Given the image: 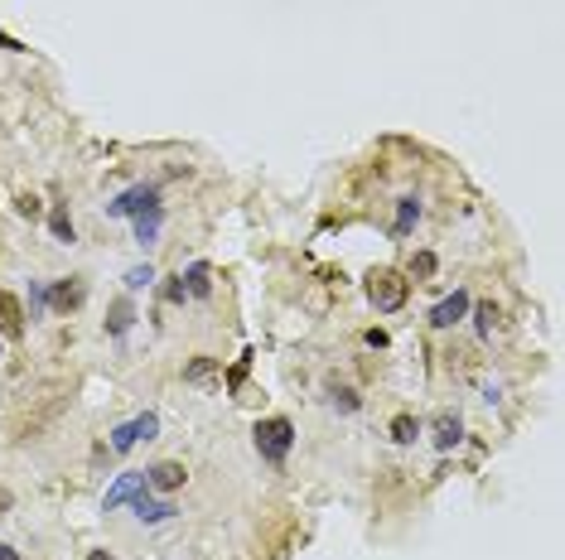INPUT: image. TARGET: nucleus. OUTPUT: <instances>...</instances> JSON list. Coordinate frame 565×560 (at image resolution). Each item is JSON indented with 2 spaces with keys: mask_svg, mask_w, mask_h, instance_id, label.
<instances>
[{
  "mask_svg": "<svg viewBox=\"0 0 565 560\" xmlns=\"http://www.w3.org/2000/svg\"><path fill=\"white\" fill-rule=\"evenodd\" d=\"M131 503H136V517L140 522H170L174 517V503H160V497H131Z\"/></svg>",
  "mask_w": 565,
  "mask_h": 560,
  "instance_id": "f8f14e48",
  "label": "nucleus"
},
{
  "mask_svg": "<svg viewBox=\"0 0 565 560\" xmlns=\"http://www.w3.org/2000/svg\"><path fill=\"white\" fill-rule=\"evenodd\" d=\"M464 439V425H460V415H435V449H454Z\"/></svg>",
  "mask_w": 565,
  "mask_h": 560,
  "instance_id": "9b49d317",
  "label": "nucleus"
},
{
  "mask_svg": "<svg viewBox=\"0 0 565 560\" xmlns=\"http://www.w3.org/2000/svg\"><path fill=\"white\" fill-rule=\"evenodd\" d=\"M184 464H174V459H164V464H155V469H146V488H160V493H174V488H184Z\"/></svg>",
  "mask_w": 565,
  "mask_h": 560,
  "instance_id": "39448f33",
  "label": "nucleus"
},
{
  "mask_svg": "<svg viewBox=\"0 0 565 560\" xmlns=\"http://www.w3.org/2000/svg\"><path fill=\"white\" fill-rule=\"evenodd\" d=\"M179 276H184V290L194 295V300H208V295H213V266H208V261H194V266L179 271Z\"/></svg>",
  "mask_w": 565,
  "mask_h": 560,
  "instance_id": "1a4fd4ad",
  "label": "nucleus"
},
{
  "mask_svg": "<svg viewBox=\"0 0 565 560\" xmlns=\"http://www.w3.org/2000/svg\"><path fill=\"white\" fill-rule=\"evenodd\" d=\"M474 319H478V339H493V324H498V309H493V305H478V309H474Z\"/></svg>",
  "mask_w": 565,
  "mask_h": 560,
  "instance_id": "aec40b11",
  "label": "nucleus"
},
{
  "mask_svg": "<svg viewBox=\"0 0 565 560\" xmlns=\"http://www.w3.org/2000/svg\"><path fill=\"white\" fill-rule=\"evenodd\" d=\"M150 280H155V271H150V266H136V271H126V290H146Z\"/></svg>",
  "mask_w": 565,
  "mask_h": 560,
  "instance_id": "412c9836",
  "label": "nucleus"
},
{
  "mask_svg": "<svg viewBox=\"0 0 565 560\" xmlns=\"http://www.w3.org/2000/svg\"><path fill=\"white\" fill-rule=\"evenodd\" d=\"M416 218H420V198H401V204H396V237H406V232H411L416 228Z\"/></svg>",
  "mask_w": 565,
  "mask_h": 560,
  "instance_id": "dca6fc26",
  "label": "nucleus"
},
{
  "mask_svg": "<svg viewBox=\"0 0 565 560\" xmlns=\"http://www.w3.org/2000/svg\"><path fill=\"white\" fill-rule=\"evenodd\" d=\"M184 276H170V285H164V300H170V305H179V300H184Z\"/></svg>",
  "mask_w": 565,
  "mask_h": 560,
  "instance_id": "4be33fe9",
  "label": "nucleus"
},
{
  "mask_svg": "<svg viewBox=\"0 0 565 560\" xmlns=\"http://www.w3.org/2000/svg\"><path fill=\"white\" fill-rule=\"evenodd\" d=\"M54 309H82V300H88V285H82L78 276H68V280H58L54 285Z\"/></svg>",
  "mask_w": 565,
  "mask_h": 560,
  "instance_id": "9d476101",
  "label": "nucleus"
},
{
  "mask_svg": "<svg viewBox=\"0 0 565 560\" xmlns=\"http://www.w3.org/2000/svg\"><path fill=\"white\" fill-rule=\"evenodd\" d=\"M155 204H160V188H155V184H136V188H126L122 198L106 204V218H140V213L155 208Z\"/></svg>",
  "mask_w": 565,
  "mask_h": 560,
  "instance_id": "7ed1b4c3",
  "label": "nucleus"
},
{
  "mask_svg": "<svg viewBox=\"0 0 565 560\" xmlns=\"http://www.w3.org/2000/svg\"><path fill=\"white\" fill-rule=\"evenodd\" d=\"M131 324H136V305H131L126 295H122V300L112 305V319H106V333H112V339H122V333H126Z\"/></svg>",
  "mask_w": 565,
  "mask_h": 560,
  "instance_id": "ddd939ff",
  "label": "nucleus"
},
{
  "mask_svg": "<svg viewBox=\"0 0 565 560\" xmlns=\"http://www.w3.org/2000/svg\"><path fill=\"white\" fill-rule=\"evenodd\" d=\"M88 560H116V556H112V551H92Z\"/></svg>",
  "mask_w": 565,
  "mask_h": 560,
  "instance_id": "cd10ccee",
  "label": "nucleus"
},
{
  "mask_svg": "<svg viewBox=\"0 0 565 560\" xmlns=\"http://www.w3.org/2000/svg\"><path fill=\"white\" fill-rule=\"evenodd\" d=\"M435 266H440L435 252H416V256H411V276H420V280H430V276H435Z\"/></svg>",
  "mask_w": 565,
  "mask_h": 560,
  "instance_id": "6ab92c4d",
  "label": "nucleus"
},
{
  "mask_svg": "<svg viewBox=\"0 0 565 560\" xmlns=\"http://www.w3.org/2000/svg\"><path fill=\"white\" fill-rule=\"evenodd\" d=\"M155 430H160V421L146 411V415H136V421L116 425V430H112V449H116V455H126V449L140 445V439H155Z\"/></svg>",
  "mask_w": 565,
  "mask_h": 560,
  "instance_id": "20e7f679",
  "label": "nucleus"
},
{
  "mask_svg": "<svg viewBox=\"0 0 565 560\" xmlns=\"http://www.w3.org/2000/svg\"><path fill=\"white\" fill-rule=\"evenodd\" d=\"M140 493H146V473H122V479L106 488V503H102V507L112 512V507L131 503V497H140Z\"/></svg>",
  "mask_w": 565,
  "mask_h": 560,
  "instance_id": "0eeeda50",
  "label": "nucleus"
},
{
  "mask_svg": "<svg viewBox=\"0 0 565 560\" xmlns=\"http://www.w3.org/2000/svg\"><path fill=\"white\" fill-rule=\"evenodd\" d=\"M0 333H5V339H20V333H25V309H20V300L10 290H0Z\"/></svg>",
  "mask_w": 565,
  "mask_h": 560,
  "instance_id": "6e6552de",
  "label": "nucleus"
},
{
  "mask_svg": "<svg viewBox=\"0 0 565 560\" xmlns=\"http://www.w3.org/2000/svg\"><path fill=\"white\" fill-rule=\"evenodd\" d=\"M406 295H411V280H401V271H372V276H367V300L377 305L382 314L401 309Z\"/></svg>",
  "mask_w": 565,
  "mask_h": 560,
  "instance_id": "f03ea898",
  "label": "nucleus"
},
{
  "mask_svg": "<svg viewBox=\"0 0 565 560\" xmlns=\"http://www.w3.org/2000/svg\"><path fill=\"white\" fill-rule=\"evenodd\" d=\"M333 406H339V411H358V397H353V391H333Z\"/></svg>",
  "mask_w": 565,
  "mask_h": 560,
  "instance_id": "5701e85b",
  "label": "nucleus"
},
{
  "mask_svg": "<svg viewBox=\"0 0 565 560\" xmlns=\"http://www.w3.org/2000/svg\"><path fill=\"white\" fill-rule=\"evenodd\" d=\"M20 213H25V218H39V198L34 194H20V204H15Z\"/></svg>",
  "mask_w": 565,
  "mask_h": 560,
  "instance_id": "b1692460",
  "label": "nucleus"
},
{
  "mask_svg": "<svg viewBox=\"0 0 565 560\" xmlns=\"http://www.w3.org/2000/svg\"><path fill=\"white\" fill-rule=\"evenodd\" d=\"M160 222H164V208H160V204L146 208V213L136 218V242H140V247H150V242H155V232H160Z\"/></svg>",
  "mask_w": 565,
  "mask_h": 560,
  "instance_id": "4468645a",
  "label": "nucleus"
},
{
  "mask_svg": "<svg viewBox=\"0 0 565 560\" xmlns=\"http://www.w3.org/2000/svg\"><path fill=\"white\" fill-rule=\"evenodd\" d=\"M416 435H420V425L411 421V415H396V421H392V439H396V445H411Z\"/></svg>",
  "mask_w": 565,
  "mask_h": 560,
  "instance_id": "a211bd4d",
  "label": "nucleus"
},
{
  "mask_svg": "<svg viewBox=\"0 0 565 560\" xmlns=\"http://www.w3.org/2000/svg\"><path fill=\"white\" fill-rule=\"evenodd\" d=\"M0 49H15V54H20V49H25V44H20V39H10V34L0 29Z\"/></svg>",
  "mask_w": 565,
  "mask_h": 560,
  "instance_id": "393cba45",
  "label": "nucleus"
},
{
  "mask_svg": "<svg viewBox=\"0 0 565 560\" xmlns=\"http://www.w3.org/2000/svg\"><path fill=\"white\" fill-rule=\"evenodd\" d=\"M251 445H257V455L266 464L281 469L285 455H291V445H295V425L285 421V415H266V421H257V430H251Z\"/></svg>",
  "mask_w": 565,
  "mask_h": 560,
  "instance_id": "f257e3e1",
  "label": "nucleus"
},
{
  "mask_svg": "<svg viewBox=\"0 0 565 560\" xmlns=\"http://www.w3.org/2000/svg\"><path fill=\"white\" fill-rule=\"evenodd\" d=\"M10 503H15V497H10L5 488H0V517H5V512H10Z\"/></svg>",
  "mask_w": 565,
  "mask_h": 560,
  "instance_id": "a878e982",
  "label": "nucleus"
},
{
  "mask_svg": "<svg viewBox=\"0 0 565 560\" xmlns=\"http://www.w3.org/2000/svg\"><path fill=\"white\" fill-rule=\"evenodd\" d=\"M213 372H218V357H194V363L184 367V382H194V387H198V382H208Z\"/></svg>",
  "mask_w": 565,
  "mask_h": 560,
  "instance_id": "f3484780",
  "label": "nucleus"
},
{
  "mask_svg": "<svg viewBox=\"0 0 565 560\" xmlns=\"http://www.w3.org/2000/svg\"><path fill=\"white\" fill-rule=\"evenodd\" d=\"M49 232H54V242L73 247V218H68V204H54V213H49Z\"/></svg>",
  "mask_w": 565,
  "mask_h": 560,
  "instance_id": "2eb2a0df",
  "label": "nucleus"
},
{
  "mask_svg": "<svg viewBox=\"0 0 565 560\" xmlns=\"http://www.w3.org/2000/svg\"><path fill=\"white\" fill-rule=\"evenodd\" d=\"M0 560H20V551L15 546H0Z\"/></svg>",
  "mask_w": 565,
  "mask_h": 560,
  "instance_id": "bb28decb",
  "label": "nucleus"
},
{
  "mask_svg": "<svg viewBox=\"0 0 565 560\" xmlns=\"http://www.w3.org/2000/svg\"><path fill=\"white\" fill-rule=\"evenodd\" d=\"M464 314H468V295H464V290H454L450 300H440L435 309H430V324H435V329H454Z\"/></svg>",
  "mask_w": 565,
  "mask_h": 560,
  "instance_id": "423d86ee",
  "label": "nucleus"
}]
</instances>
